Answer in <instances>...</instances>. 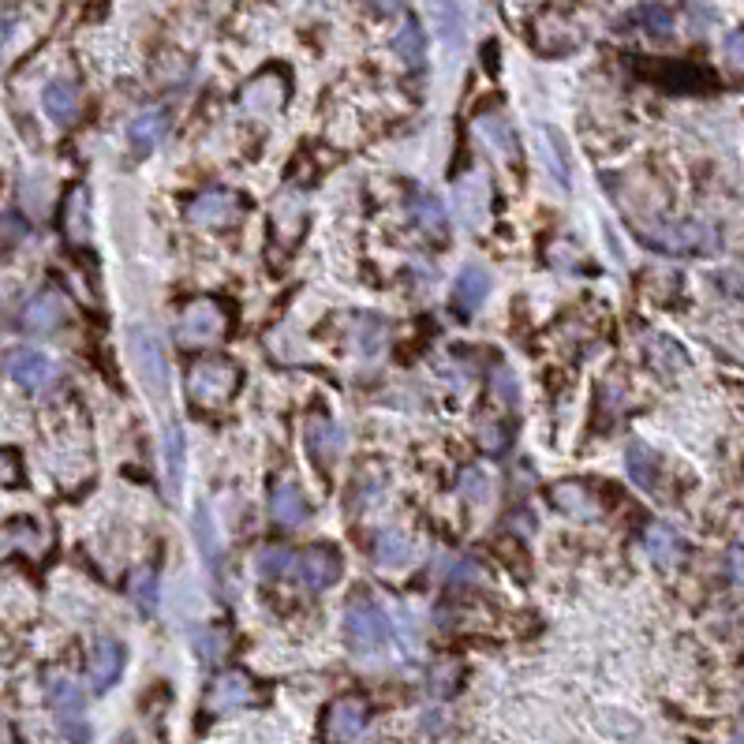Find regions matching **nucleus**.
<instances>
[{
  "mask_svg": "<svg viewBox=\"0 0 744 744\" xmlns=\"http://www.w3.org/2000/svg\"><path fill=\"white\" fill-rule=\"evenodd\" d=\"M251 700H255V685L247 681L244 673H221L214 681V688H210V696H206V707L214 715H229V711L247 707Z\"/></svg>",
  "mask_w": 744,
  "mask_h": 744,
  "instance_id": "9b49d317",
  "label": "nucleus"
},
{
  "mask_svg": "<svg viewBox=\"0 0 744 744\" xmlns=\"http://www.w3.org/2000/svg\"><path fill=\"white\" fill-rule=\"evenodd\" d=\"M374 12H382V15H393V12H401V0H367Z\"/></svg>",
  "mask_w": 744,
  "mask_h": 744,
  "instance_id": "c03bdc74",
  "label": "nucleus"
},
{
  "mask_svg": "<svg viewBox=\"0 0 744 744\" xmlns=\"http://www.w3.org/2000/svg\"><path fill=\"white\" fill-rule=\"evenodd\" d=\"M730 576L733 584L744 587V546H733L730 550Z\"/></svg>",
  "mask_w": 744,
  "mask_h": 744,
  "instance_id": "37998d69",
  "label": "nucleus"
},
{
  "mask_svg": "<svg viewBox=\"0 0 744 744\" xmlns=\"http://www.w3.org/2000/svg\"><path fill=\"white\" fill-rule=\"evenodd\" d=\"M382 341H386V326H382L378 318H363V322H359V337H356V344L363 348V356H374V352L382 348Z\"/></svg>",
  "mask_w": 744,
  "mask_h": 744,
  "instance_id": "e433bc0d",
  "label": "nucleus"
},
{
  "mask_svg": "<svg viewBox=\"0 0 744 744\" xmlns=\"http://www.w3.org/2000/svg\"><path fill=\"white\" fill-rule=\"evenodd\" d=\"M120 670H124V647L109 636L94 640V647H90V685H94V692L113 688Z\"/></svg>",
  "mask_w": 744,
  "mask_h": 744,
  "instance_id": "ddd939ff",
  "label": "nucleus"
},
{
  "mask_svg": "<svg viewBox=\"0 0 744 744\" xmlns=\"http://www.w3.org/2000/svg\"><path fill=\"white\" fill-rule=\"evenodd\" d=\"M244 214V199L236 191H225V187H214V191H202L187 202V217L202 225V229H225L236 217Z\"/></svg>",
  "mask_w": 744,
  "mask_h": 744,
  "instance_id": "423d86ee",
  "label": "nucleus"
},
{
  "mask_svg": "<svg viewBox=\"0 0 744 744\" xmlns=\"http://www.w3.org/2000/svg\"><path fill=\"white\" fill-rule=\"evenodd\" d=\"M8 374H12L15 386L23 389H45L53 382V359L45 352H34V348H19L8 359Z\"/></svg>",
  "mask_w": 744,
  "mask_h": 744,
  "instance_id": "f8f14e48",
  "label": "nucleus"
},
{
  "mask_svg": "<svg viewBox=\"0 0 744 744\" xmlns=\"http://www.w3.org/2000/svg\"><path fill=\"white\" fill-rule=\"evenodd\" d=\"M726 57H730V64L737 72H744V30H733L730 38H726Z\"/></svg>",
  "mask_w": 744,
  "mask_h": 744,
  "instance_id": "ea45409f",
  "label": "nucleus"
},
{
  "mask_svg": "<svg viewBox=\"0 0 744 744\" xmlns=\"http://www.w3.org/2000/svg\"><path fill=\"white\" fill-rule=\"evenodd\" d=\"M636 236L666 255H711L718 251V232L707 221H666V225H636Z\"/></svg>",
  "mask_w": 744,
  "mask_h": 744,
  "instance_id": "f257e3e1",
  "label": "nucleus"
},
{
  "mask_svg": "<svg viewBox=\"0 0 744 744\" xmlns=\"http://www.w3.org/2000/svg\"><path fill=\"white\" fill-rule=\"evenodd\" d=\"M292 550H285V546H266V550H258V558H255V569L258 576H288L292 573Z\"/></svg>",
  "mask_w": 744,
  "mask_h": 744,
  "instance_id": "2f4dec72",
  "label": "nucleus"
},
{
  "mask_svg": "<svg viewBox=\"0 0 744 744\" xmlns=\"http://www.w3.org/2000/svg\"><path fill=\"white\" fill-rule=\"evenodd\" d=\"M434 15H438V30L449 45H464V12H460L457 0H438L434 4Z\"/></svg>",
  "mask_w": 744,
  "mask_h": 744,
  "instance_id": "c756f323",
  "label": "nucleus"
},
{
  "mask_svg": "<svg viewBox=\"0 0 744 744\" xmlns=\"http://www.w3.org/2000/svg\"><path fill=\"white\" fill-rule=\"evenodd\" d=\"M184 430L176 427V423H169L165 427V487H169V498H176L180 494V479H184Z\"/></svg>",
  "mask_w": 744,
  "mask_h": 744,
  "instance_id": "cd10ccee",
  "label": "nucleus"
},
{
  "mask_svg": "<svg viewBox=\"0 0 744 744\" xmlns=\"http://www.w3.org/2000/svg\"><path fill=\"white\" fill-rule=\"evenodd\" d=\"M453 206H457L460 221H464L468 229L487 225V210H490L487 176H483V172H468L464 180H457V187H453Z\"/></svg>",
  "mask_w": 744,
  "mask_h": 744,
  "instance_id": "9d476101",
  "label": "nucleus"
},
{
  "mask_svg": "<svg viewBox=\"0 0 744 744\" xmlns=\"http://www.w3.org/2000/svg\"><path fill=\"white\" fill-rule=\"evenodd\" d=\"M644 550L655 565L670 569L673 561L681 558V539H677V531L673 528H666V524L655 520V524H647V531H644Z\"/></svg>",
  "mask_w": 744,
  "mask_h": 744,
  "instance_id": "b1692460",
  "label": "nucleus"
},
{
  "mask_svg": "<svg viewBox=\"0 0 744 744\" xmlns=\"http://www.w3.org/2000/svg\"><path fill=\"white\" fill-rule=\"evenodd\" d=\"M423 30H419V23L415 19H408L397 34H393V53L404 60V64H423Z\"/></svg>",
  "mask_w": 744,
  "mask_h": 744,
  "instance_id": "c85d7f7f",
  "label": "nucleus"
},
{
  "mask_svg": "<svg viewBox=\"0 0 744 744\" xmlns=\"http://www.w3.org/2000/svg\"><path fill=\"white\" fill-rule=\"evenodd\" d=\"M60 322H64V300H60L57 292L34 296V300L27 303V311H23V326H27L30 333H53Z\"/></svg>",
  "mask_w": 744,
  "mask_h": 744,
  "instance_id": "6ab92c4d",
  "label": "nucleus"
},
{
  "mask_svg": "<svg viewBox=\"0 0 744 744\" xmlns=\"http://www.w3.org/2000/svg\"><path fill=\"white\" fill-rule=\"evenodd\" d=\"M457 673H460V666L453 659H442L434 670H430V688L438 692V696H449L453 692V685H457Z\"/></svg>",
  "mask_w": 744,
  "mask_h": 744,
  "instance_id": "4c0bfd02",
  "label": "nucleus"
},
{
  "mask_svg": "<svg viewBox=\"0 0 744 744\" xmlns=\"http://www.w3.org/2000/svg\"><path fill=\"white\" fill-rule=\"evenodd\" d=\"M244 109L247 113H258V116H270L285 105V83L273 79V75H258L251 83L244 86Z\"/></svg>",
  "mask_w": 744,
  "mask_h": 744,
  "instance_id": "dca6fc26",
  "label": "nucleus"
},
{
  "mask_svg": "<svg viewBox=\"0 0 744 744\" xmlns=\"http://www.w3.org/2000/svg\"><path fill=\"white\" fill-rule=\"evenodd\" d=\"M240 382V371L232 367L229 359H202L187 374V393L195 404H225L232 397V389Z\"/></svg>",
  "mask_w": 744,
  "mask_h": 744,
  "instance_id": "20e7f679",
  "label": "nucleus"
},
{
  "mask_svg": "<svg viewBox=\"0 0 744 744\" xmlns=\"http://www.w3.org/2000/svg\"><path fill=\"white\" fill-rule=\"evenodd\" d=\"M371 730V715H367V703L344 696L330 707L326 715V737L333 744H359Z\"/></svg>",
  "mask_w": 744,
  "mask_h": 744,
  "instance_id": "1a4fd4ad",
  "label": "nucleus"
},
{
  "mask_svg": "<svg viewBox=\"0 0 744 744\" xmlns=\"http://www.w3.org/2000/svg\"><path fill=\"white\" fill-rule=\"evenodd\" d=\"M131 599H135V606H139L143 614H150V610L158 606V576H154L150 565H143L139 573L131 576Z\"/></svg>",
  "mask_w": 744,
  "mask_h": 744,
  "instance_id": "7c9ffc66",
  "label": "nucleus"
},
{
  "mask_svg": "<svg viewBox=\"0 0 744 744\" xmlns=\"http://www.w3.org/2000/svg\"><path fill=\"white\" fill-rule=\"evenodd\" d=\"M457 494L464 501H472V505H483V501H490V479L479 472V468H464L457 483Z\"/></svg>",
  "mask_w": 744,
  "mask_h": 744,
  "instance_id": "f704fd0d",
  "label": "nucleus"
},
{
  "mask_svg": "<svg viewBox=\"0 0 744 744\" xmlns=\"http://www.w3.org/2000/svg\"><path fill=\"white\" fill-rule=\"evenodd\" d=\"M487 292H490V273L475 270V266H468V270L453 281V300H457L460 315H472L475 307L487 300Z\"/></svg>",
  "mask_w": 744,
  "mask_h": 744,
  "instance_id": "5701e85b",
  "label": "nucleus"
},
{
  "mask_svg": "<svg viewBox=\"0 0 744 744\" xmlns=\"http://www.w3.org/2000/svg\"><path fill=\"white\" fill-rule=\"evenodd\" d=\"M49 703H53L60 730H64L68 741H75V744L90 741V726L83 722V692L75 688V681L53 677V681H49Z\"/></svg>",
  "mask_w": 744,
  "mask_h": 744,
  "instance_id": "39448f33",
  "label": "nucleus"
},
{
  "mask_svg": "<svg viewBox=\"0 0 744 744\" xmlns=\"http://www.w3.org/2000/svg\"><path fill=\"white\" fill-rule=\"evenodd\" d=\"M625 468H629V479L640 490H647V494L659 490V479H662L659 460H655V453H651L644 442H629V449H625Z\"/></svg>",
  "mask_w": 744,
  "mask_h": 744,
  "instance_id": "4be33fe9",
  "label": "nucleus"
},
{
  "mask_svg": "<svg viewBox=\"0 0 744 744\" xmlns=\"http://www.w3.org/2000/svg\"><path fill=\"white\" fill-rule=\"evenodd\" d=\"M629 23H640V27L647 30V34H655V38H666L673 30V15L662 8V4H644L636 15H629Z\"/></svg>",
  "mask_w": 744,
  "mask_h": 744,
  "instance_id": "72a5a7b5",
  "label": "nucleus"
},
{
  "mask_svg": "<svg viewBox=\"0 0 744 744\" xmlns=\"http://www.w3.org/2000/svg\"><path fill=\"white\" fill-rule=\"evenodd\" d=\"M412 221L427 232V236H438V240L449 232V210H445V202L438 199V195H430V191H415L412 195Z\"/></svg>",
  "mask_w": 744,
  "mask_h": 744,
  "instance_id": "aec40b11",
  "label": "nucleus"
},
{
  "mask_svg": "<svg viewBox=\"0 0 744 744\" xmlns=\"http://www.w3.org/2000/svg\"><path fill=\"white\" fill-rule=\"evenodd\" d=\"M165 131H169V113H165V109H146V113H139L128 124L131 150L143 158V154H150V150L165 139Z\"/></svg>",
  "mask_w": 744,
  "mask_h": 744,
  "instance_id": "2eb2a0df",
  "label": "nucleus"
},
{
  "mask_svg": "<svg viewBox=\"0 0 744 744\" xmlns=\"http://www.w3.org/2000/svg\"><path fill=\"white\" fill-rule=\"evenodd\" d=\"M718 285L726 288L730 296H744V273L741 270H726L722 277H718Z\"/></svg>",
  "mask_w": 744,
  "mask_h": 744,
  "instance_id": "a19ab883",
  "label": "nucleus"
},
{
  "mask_svg": "<svg viewBox=\"0 0 744 744\" xmlns=\"http://www.w3.org/2000/svg\"><path fill=\"white\" fill-rule=\"evenodd\" d=\"M475 131H479V139H483V143H487L494 154H501L509 165H516V161H520V143H516V131L501 113H483L479 120H475Z\"/></svg>",
  "mask_w": 744,
  "mask_h": 744,
  "instance_id": "4468645a",
  "label": "nucleus"
},
{
  "mask_svg": "<svg viewBox=\"0 0 744 744\" xmlns=\"http://www.w3.org/2000/svg\"><path fill=\"white\" fill-rule=\"evenodd\" d=\"M371 554L382 569H401L412 561V543L404 539L401 531H378L371 543Z\"/></svg>",
  "mask_w": 744,
  "mask_h": 744,
  "instance_id": "393cba45",
  "label": "nucleus"
},
{
  "mask_svg": "<svg viewBox=\"0 0 744 744\" xmlns=\"http://www.w3.org/2000/svg\"><path fill=\"white\" fill-rule=\"evenodd\" d=\"M292 576L300 580L307 591H326L330 584L341 580V554L330 546H311L292 558Z\"/></svg>",
  "mask_w": 744,
  "mask_h": 744,
  "instance_id": "0eeeda50",
  "label": "nucleus"
},
{
  "mask_svg": "<svg viewBox=\"0 0 744 744\" xmlns=\"http://www.w3.org/2000/svg\"><path fill=\"white\" fill-rule=\"evenodd\" d=\"M128 348H131V359H135V371L143 378V386L165 401L169 397V386H172V374H169V356H165V344H161L158 333H150L146 326H135L128 333Z\"/></svg>",
  "mask_w": 744,
  "mask_h": 744,
  "instance_id": "f03ea898",
  "label": "nucleus"
},
{
  "mask_svg": "<svg viewBox=\"0 0 744 744\" xmlns=\"http://www.w3.org/2000/svg\"><path fill=\"white\" fill-rule=\"evenodd\" d=\"M550 501H554L565 516H576V520H591V516L599 513L595 498H591L580 483H558V487L550 490Z\"/></svg>",
  "mask_w": 744,
  "mask_h": 744,
  "instance_id": "a878e982",
  "label": "nucleus"
},
{
  "mask_svg": "<svg viewBox=\"0 0 744 744\" xmlns=\"http://www.w3.org/2000/svg\"><path fill=\"white\" fill-rule=\"evenodd\" d=\"M494 393H498L501 404H516L520 401V386H516V378L509 367H498L494 371Z\"/></svg>",
  "mask_w": 744,
  "mask_h": 744,
  "instance_id": "58836bf2",
  "label": "nucleus"
},
{
  "mask_svg": "<svg viewBox=\"0 0 744 744\" xmlns=\"http://www.w3.org/2000/svg\"><path fill=\"white\" fill-rule=\"evenodd\" d=\"M195 535H199V550L202 558H206V565H221V546H217V531L214 524H210V513H206V505H199L195 509Z\"/></svg>",
  "mask_w": 744,
  "mask_h": 744,
  "instance_id": "473e14b6",
  "label": "nucleus"
},
{
  "mask_svg": "<svg viewBox=\"0 0 744 744\" xmlns=\"http://www.w3.org/2000/svg\"><path fill=\"white\" fill-rule=\"evenodd\" d=\"M644 356L659 374L685 371V363H688L685 348L673 341V337H666V333H647V337H644Z\"/></svg>",
  "mask_w": 744,
  "mask_h": 744,
  "instance_id": "f3484780",
  "label": "nucleus"
},
{
  "mask_svg": "<svg viewBox=\"0 0 744 744\" xmlns=\"http://www.w3.org/2000/svg\"><path fill=\"white\" fill-rule=\"evenodd\" d=\"M303 438H307V449L315 453L318 464H330V460H337V453H341L344 445V434L337 423H330V419H311L307 427H303Z\"/></svg>",
  "mask_w": 744,
  "mask_h": 744,
  "instance_id": "412c9836",
  "label": "nucleus"
},
{
  "mask_svg": "<svg viewBox=\"0 0 744 744\" xmlns=\"http://www.w3.org/2000/svg\"><path fill=\"white\" fill-rule=\"evenodd\" d=\"M191 644H195L202 662H221V655H225V632L221 629H195L191 632Z\"/></svg>",
  "mask_w": 744,
  "mask_h": 744,
  "instance_id": "c9c22d12",
  "label": "nucleus"
},
{
  "mask_svg": "<svg viewBox=\"0 0 744 744\" xmlns=\"http://www.w3.org/2000/svg\"><path fill=\"white\" fill-rule=\"evenodd\" d=\"M15 479H19V464H15V457L12 453H0V483L12 487Z\"/></svg>",
  "mask_w": 744,
  "mask_h": 744,
  "instance_id": "79ce46f5",
  "label": "nucleus"
},
{
  "mask_svg": "<svg viewBox=\"0 0 744 744\" xmlns=\"http://www.w3.org/2000/svg\"><path fill=\"white\" fill-rule=\"evenodd\" d=\"M730 744H744V730L741 733H737V737H733V741Z\"/></svg>",
  "mask_w": 744,
  "mask_h": 744,
  "instance_id": "a18cd8bd",
  "label": "nucleus"
},
{
  "mask_svg": "<svg viewBox=\"0 0 744 744\" xmlns=\"http://www.w3.org/2000/svg\"><path fill=\"white\" fill-rule=\"evenodd\" d=\"M42 105H45V113H49V120L68 124L75 116V109H79V94H75V86L68 83V79H53V83L45 86Z\"/></svg>",
  "mask_w": 744,
  "mask_h": 744,
  "instance_id": "bb28decb",
  "label": "nucleus"
},
{
  "mask_svg": "<svg viewBox=\"0 0 744 744\" xmlns=\"http://www.w3.org/2000/svg\"><path fill=\"white\" fill-rule=\"evenodd\" d=\"M270 516L277 524H285V528H300L307 520V501L296 490V483H277L270 490Z\"/></svg>",
  "mask_w": 744,
  "mask_h": 744,
  "instance_id": "a211bd4d",
  "label": "nucleus"
},
{
  "mask_svg": "<svg viewBox=\"0 0 744 744\" xmlns=\"http://www.w3.org/2000/svg\"><path fill=\"white\" fill-rule=\"evenodd\" d=\"M344 636L356 655H378L389 640V621L371 599H356L344 614Z\"/></svg>",
  "mask_w": 744,
  "mask_h": 744,
  "instance_id": "7ed1b4c3",
  "label": "nucleus"
},
{
  "mask_svg": "<svg viewBox=\"0 0 744 744\" xmlns=\"http://www.w3.org/2000/svg\"><path fill=\"white\" fill-rule=\"evenodd\" d=\"M225 326H229V318H225V307L214 300H195L184 307V315H180V341L184 344H206V341H217L221 333H225Z\"/></svg>",
  "mask_w": 744,
  "mask_h": 744,
  "instance_id": "6e6552de",
  "label": "nucleus"
}]
</instances>
